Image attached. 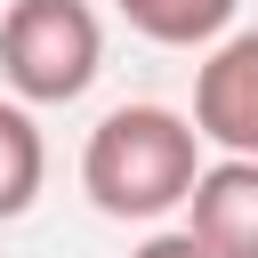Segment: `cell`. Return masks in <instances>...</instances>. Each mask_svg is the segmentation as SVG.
Wrapping results in <instances>:
<instances>
[{"mask_svg": "<svg viewBox=\"0 0 258 258\" xmlns=\"http://www.w3.org/2000/svg\"><path fill=\"white\" fill-rule=\"evenodd\" d=\"M202 129L194 113H169V105H113L89 145H81V194L121 218V226H153L169 210L194 202V177L210 169L202 161Z\"/></svg>", "mask_w": 258, "mask_h": 258, "instance_id": "1", "label": "cell"}, {"mask_svg": "<svg viewBox=\"0 0 258 258\" xmlns=\"http://www.w3.org/2000/svg\"><path fill=\"white\" fill-rule=\"evenodd\" d=\"M105 73V24L89 0H8L0 16V81L24 105H73Z\"/></svg>", "mask_w": 258, "mask_h": 258, "instance_id": "2", "label": "cell"}, {"mask_svg": "<svg viewBox=\"0 0 258 258\" xmlns=\"http://www.w3.org/2000/svg\"><path fill=\"white\" fill-rule=\"evenodd\" d=\"M194 129L218 153H258V24L226 32L194 73Z\"/></svg>", "mask_w": 258, "mask_h": 258, "instance_id": "3", "label": "cell"}, {"mask_svg": "<svg viewBox=\"0 0 258 258\" xmlns=\"http://www.w3.org/2000/svg\"><path fill=\"white\" fill-rule=\"evenodd\" d=\"M185 226L218 250V258H258V153H218L194 177Z\"/></svg>", "mask_w": 258, "mask_h": 258, "instance_id": "4", "label": "cell"}, {"mask_svg": "<svg viewBox=\"0 0 258 258\" xmlns=\"http://www.w3.org/2000/svg\"><path fill=\"white\" fill-rule=\"evenodd\" d=\"M129 32H145L153 48H218L234 32L242 0H113Z\"/></svg>", "mask_w": 258, "mask_h": 258, "instance_id": "5", "label": "cell"}, {"mask_svg": "<svg viewBox=\"0 0 258 258\" xmlns=\"http://www.w3.org/2000/svg\"><path fill=\"white\" fill-rule=\"evenodd\" d=\"M40 177H48V145H40L32 105L24 97H0V226L40 202Z\"/></svg>", "mask_w": 258, "mask_h": 258, "instance_id": "6", "label": "cell"}, {"mask_svg": "<svg viewBox=\"0 0 258 258\" xmlns=\"http://www.w3.org/2000/svg\"><path fill=\"white\" fill-rule=\"evenodd\" d=\"M129 258H218V250H210V242H202L194 226H161V234H145V242H137Z\"/></svg>", "mask_w": 258, "mask_h": 258, "instance_id": "7", "label": "cell"}]
</instances>
